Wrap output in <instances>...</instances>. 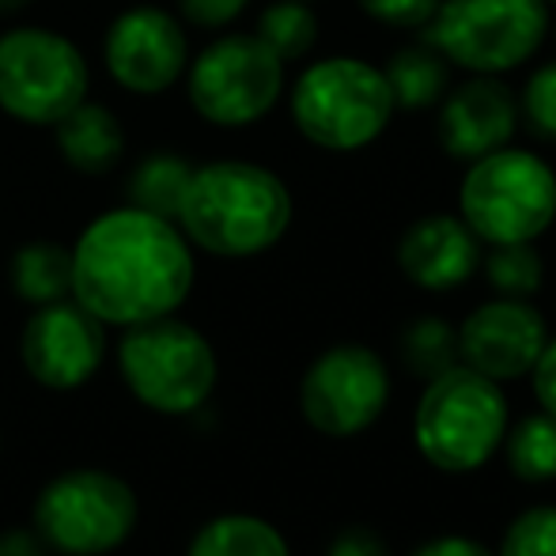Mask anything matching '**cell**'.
<instances>
[{"label":"cell","instance_id":"obj_17","mask_svg":"<svg viewBox=\"0 0 556 556\" xmlns=\"http://www.w3.org/2000/svg\"><path fill=\"white\" fill-rule=\"evenodd\" d=\"M61 160L80 175H106L122 163L125 155V132L111 106L84 99L76 111H68L53 125Z\"/></svg>","mask_w":556,"mask_h":556},{"label":"cell","instance_id":"obj_35","mask_svg":"<svg viewBox=\"0 0 556 556\" xmlns=\"http://www.w3.org/2000/svg\"><path fill=\"white\" fill-rule=\"evenodd\" d=\"M545 4H556V0H545Z\"/></svg>","mask_w":556,"mask_h":556},{"label":"cell","instance_id":"obj_21","mask_svg":"<svg viewBox=\"0 0 556 556\" xmlns=\"http://www.w3.org/2000/svg\"><path fill=\"white\" fill-rule=\"evenodd\" d=\"M190 556H288V545L269 522L250 519V515H224L201 527Z\"/></svg>","mask_w":556,"mask_h":556},{"label":"cell","instance_id":"obj_10","mask_svg":"<svg viewBox=\"0 0 556 556\" xmlns=\"http://www.w3.org/2000/svg\"><path fill=\"white\" fill-rule=\"evenodd\" d=\"M35 527L58 553H111L137 527V496L106 469H73L46 484L35 504Z\"/></svg>","mask_w":556,"mask_h":556},{"label":"cell","instance_id":"obj_30","mask_svg":"<svg viewBox=\"0 0 556 556\" xmlns=\"http://www.w3.org/2000/svg\"><path fill=\"white\" fill-rule=\"evenodd\" d=\"M534 394L542 402V409L556 420V341L545 344L534 364Z\"/></svg>","mask_w":556,"mask_h":556},{"label":"cell","instance_id":"obj_23","mask_svg":"<svg viewBox=\"0 0 556 556\" xmlns=\"http://www.w3.org/2000/svg\"><path fill=\"white\" fill-rule=\"evenodd\" d=\"M507 462L522 481H553L556 477V420L527 417L507 440Z\"/></svg>","mask_w":556,"mask_h":556},{"label":"cell","instance_id":"obj_2","mask_svg":"<svg viewBox=\"0 0 556 556\" xmlns=\"http://www.w3.org/2000/svg\"><path fill=\"white\" fill-rule=\"evenodd\" d=\"M292 193L262 163L220 160L193 167L178 227L193 247L216 257H254L285 239Z\"/></svg>","mask_w":556,"mask_h":556},{"label":"cell","instance_id":"obj_19","mask_svg":"<svg viewBox=\"0 0 556 556\" xmlns=\"http://www.w3.org/2000/svg\"><path fill=\"white\" fill-rule=\"evenodd\" d=\"M390 84V96H394L397 111H428L443 99L446 91V58L435 46H405L390 58V65L382 68Z\"/></svg>","mask_w":556,"mask_h":556},{"label":"cell","instance_id":"obj_22","mask_svg":"<svg viewBox=\"0 0 556 556\" xmlns=\"http://www.w3.org/2000/svg\"><path fill=\"white\" fill-rule=\"evenodd\" d=\"M257 38L277 53L280 61H300L318 42V15L303 0H277L257 15Z\"/></svg>","mask_w":556,"mask_h":556},{"label":"cell","instance_id":"obj_16","mask_svg":"<svg viewBox=\"0 0 556 556\" xmlns=\"http://www.w3.org/2000/svg\"><path fill=\"white\" fill-rule=\"evenodd\" d=\"M481 262V239L462 216H425L397 242V265L413 285L428 292H446L473 277Z\"/></svg>","mask_w":556,"mask_h":556},{"label":"cell","instance_id":"obj_8","mask_svg":"<svg viewBox=\"0 0 556 556\" xmlns=\"http://www.w3.org/2000/svg\"><path fill=\"white\" fill-rule=\"evenodd\" d=\"M117 364L132 394L155 413H193L216 387L213 344L170 315L129 326Z\"/></svg>","mask_w":556,"mask_h":556},{"label":"cell","instance_id":"obj_33","mask_svg":"<svg viewBox=\"0 0 556 556\" xmlns=\"http://www.w3.org/2000/svg\"><path fill=\"white\" fill-rule=\"evenodd\" d=\"M417 556H492L484 545L469 542V538H440V542H428Z\"/></svg>","mask_w":556,"mask_h":556},{"label":"cell","instance_id":"obj_26","mask_svg":"<svg viewBox=\"0 0 556 556\" xmlns=\"http://www.w3.org/2000/svg\"><path fill=\"white\" fill-rule=\"evenodd\" d=\"M500 556H556V507L519 515L504 538Z\"/></svg>","mask_w":556,"mask_h":556},{"label":"cell","instance_id":"obj_15","mask_svg":"<svg viewBox=\"0 0 556 556\" xmlns=\"http://www.w3.org/2000/svg\"><path fill=\"white\" fill-rule=\"evenodd\" d=\"M515 129H519V99L496 76H477L462 84L454 96H446L440 111V140L462 163L507 148Z\"/></svg>","mask_w":556,"mask_h":556},{"label":"cell","instance_id":"obj_28","mask_svg":"<svg viewBox=\"0 0 556 556\" xmlns=\"http://www.w3.org/2000/svg\"><path fill=\"white\" fill-rule=\"evenodd\" d=\"M371 20L387 23V27L397 30H417L428 27V20L435 15L440 0H356Z\"/></svg>","mask_w":556,"mask_h":556},{"label":"cell","instance_id":"obj_31","mask_svg":"<svg viewBox=\"0 0 556 556\" xmlns=\"http://www.w3.org/2000/svg\"><path fill=\"white\" fill-rule=\"evenodd\" d=\"M330 556H390V553L371 530H344V534L333 542Z\"/></svg>","mask_w":556,"mask_h":556},{"label":"cell","instance_id":"obj_32","mask_svg":"<svg viewBox=\"0 0 556 556\" xmlns=\"http://www.w3.org/2000/svg\"><path fill=\"white\" fill-rule=\"evenodd\" d=\"M0 556H46L42 538H35L30 530H8L0 534Z\"/></svg>","mask_w":556,"mask_h":556},{"label":"cell","instance_id":"obj_34","mask_svg":"<svg viewBox=\"0 0 556 556\" xmlns=\"http://www.w3.org/2000/svg\"><path fill=\"white\" fill-rule=\"evenodd\" d=\"M35 0H0V20L4 15H15V12H23V8H30Z\"/></svg>","mask_w":556,"mask_h":556},{"label":"cell","instance_id":"obj_14","mask_svg":"<svg viewBox=\"0 0 556 556\" xmlns=\"http://www.w3.org/2000/svg\"><path fill=\"white\" fill-rule=\"evenodd\" d=\"M545 344V318L530 303L507 295L477 307L458 330V356L484 379H519L534 371Z\"/></svg>","mask_w":556,"mask_h":556},{"label":"cell","instance_id":"obj_27","mask_svg":"<svg viewBox=\"0 0 556 556\" xmlns=\"http://www.w3.org/2000/svg\"><path fill=\"white\" fill-rule=\"evenodd\" d=\"M519 117L545 140H556V61L542 65L519 96Z\"/></svg>","mask_w":556,"mask_h":556},{"label":"cell","instance_id":"obj_5","mask_svg":"<svg viewBox=\"0 0 556 556\" xmlns=\"http://www.w3.org/2000/svg\"><path fill=\"white\" fill-rule=\"evenodd\" d=\"M428 46L446 65L477 76H500L519 68L542 50L549 35L545 0H440L428 20Z\"/></svg>","mask_w":556,"mask_h":556},{"label":"cell","instance_id":"obj_13","mask_svg":"<svg viewBox=\"0 0 556 556\" xmlns=\"http://www.w3.org/2000/svg\"><path fill=\"white\" fill-rule=\"evenodd\" d=\"M103 323L76 300L46 303L23 330V364L50 390L84 387L103 364Z\"/></svg>","mask_w":556,"mask_h":556},{"label":"cell","instance_id":"obj_9","mask_svg":"<svg viewBox=\"0 0 556 556\" xmlns=\"http://www.w3.org/2000/svg\"><path fill=\"white\" fill-rule=\"evenodd\" d=\"M285 91V61L257 35H224L186 65L190 106L220 129L262 122Z\"/></svg>","mask_w":556,"mask_h":556},{"label":"cell","instance_id":"obj_11","mask_svg":"<svg viewBox=\"0 0 556 556\" xmlns=\"http://www.w3.org/2000/svg\"><path fill=\"white\" fill-rule=\"evenodd\" d=\"M106 73L132 96H163L186 76L190 38L175 12L155 4L125 8L103 38Z\"/></svg>","mask_w":556,"mask_h":556},{"label":"cell","instance_id":"obj_29","mask_svg":"<svg viewBox=\"0 0 556 556\" xmlns=\"http://www.w3.org/2000/svg\"><path fill=\"white\" fill-rule=\"evenodd\" d=\"M175 4H178V20L193 23V27L216 30L227 27L231 20H239L250 0H175Z\"/></svg>","mask_w":556,"mask_h":556},{"label":"cell","instance_id":"obj_12","mask_svg":"<svg viewBox=\"0 0 556 556\" xmlns=\"http://www.w3.org/2000/svg\"><path fill=\"white\" fill-rule=\"evenodd\" d=\"M390 379L382 359L364 344H337L311 364L300 402L307 420L326 435H356L382 413Z\"/></svg>","mask_w":556,"mask_h":556},{"label":"cell","instance_id":"obj_4","mask_svg":"<svg viewBox=\"0 0 556 556\" xmlns=\"http://www.w3.org/2000/svg\"><path fill=\"white\" fill-rule=\"evenodd\" d=\"M458 213L481 242H534L556 216V175L522 148H496L469 163Z\"/></svg>","mask_w":556,"mask_h":556},{"label":"cell","instance_id":"obj_36","mask_svg":"<svg viewBox=\"0 0 556 556\" xmlns=\"http://www.w3.org/2000/svg\"><path fill=\"white\" fill-rule=\"evenodd\" d=\"M303 4H311V0H303Z\"/></svg>","mask_w":556,"mask_h":556},{"label":"cell","instance_id":"obj_20","mask_svg":"<svg viewBox=\"0 0 556 556\" xmlns=\"http://www.w3.org/2000/svg\"><path fill=\"white\" fill-rule=\"evenodd\" d=\"M193 163L178 152H148L129 175V205L178 224Z\"/></svg>","mask_w":556,"mask_h":556},{"label":"cell","instance_id":"obj_7","mask_svg":"<svg viewBox=\"0 0 556 556\" xmlns=\"http://www.w3.org/2000/svg\"><path fill=\"white\" fill-rule=\"evenodd\" d=\"M88 58L68 35L15 27L0 35V111L23 125H58L88 99Z\"/></svg>","mask_w":556,"mask_h":556},{"label":"cell","instance_id":"obj_6","mask_svg":"<svg viewBox=\"0 0 556 556\" xmlns=\"http://www.w3.org/2000/svg\"><path fill=\"white\" fill-rule=\"evenodd\" d=\"M507 402L496 379L473 367L435 375L417 409V446L435 469L466 473L492 458L504 440Z\"/></svg>","mask_w":556,"mask_h":556},{"label":"cell","instance_id":"obj_3","mask_svg":"<svg viewBox=\"0 0 556 556\" xmlns=\"http://www.w3.org/2000/svg\"><path fill=\"white\" fill-rule=\"evenodd\" d=\"M394 96L371 61L326 58L311 65L292 88V122L311 144L326 152H359L387 132Z\"/></svg>","mask_w":556,"mask_h":556},{"label":"cell","instance_id":"obj_24","mask_svg":"<svg viewBox=\"0 0 556 556\" xmlns=\"http://www.w3.org/2000/svg\"><path fill=\"white\" fill-rule=\"evenodd\" d=\"M545 265L530 242H500L489 254V280L507 300H527L542 288Z\"/></svg>","mask_w":556,"mask_h":556},{"label":"cell","instance_id":"obj_1","mask_svg":"<svg viewBox=\"0 0 556 556\" xmlns=\"http://www.w3.org/2000/svg\"><path fill=\"white\" fill-rule=\"evenodd\" d=\"M193 288L190 239L144 208L96 216L73 247V300L111 326L175 315Z\"/></svg>","mask_w":556,"mask_h":556},{"label":"cell","instance_id":"obj_25","mask_svg":"<svg viewBox=\"0 0 556 556\" xmlns=\"http://www.w3.org/2000/svg\"><path fill=\"white\" fill-rule=\"evenodd\" d=\"M402 349L409 367H417V371L435 379V375L451 371L454 359H458V333L446 323H440V318H420V323H413L405 330Z\"/></svg>","mask_w":556,"mask_h":556},{"label":"cell","instance_id":"obj_18","mask_svg":"<svg viewBox=\"0 0 556 556\" xmlns=\"http://www.w3.org/2000/svg\"><path fill=\"white\" fill-rule=\"evenodd\" d=\"M12 288L35 307L73 295V247L50 239L23 242L12 257Z\"/></svg>","mask_w":556,"mask_h":556}]
</instances>
